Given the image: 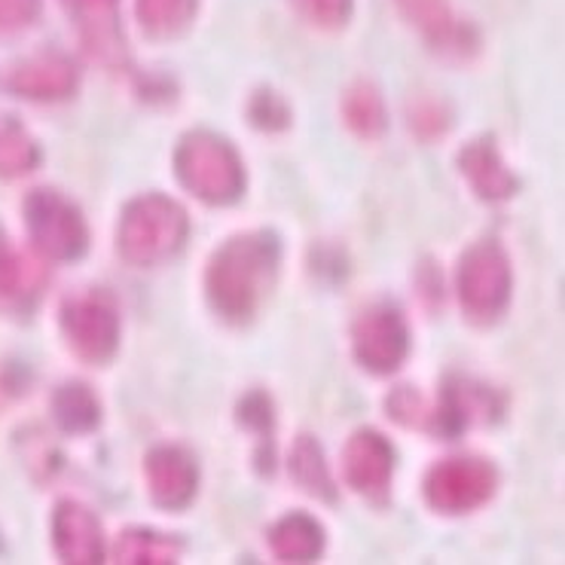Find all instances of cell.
<instances>
[{
  "label": "cell",
  "mask_w": 565,
  "mask_h": 565,
  "mask_svg": "<svg viewBox=\"0 0 565 565\" xmlns=\"http://www.w3.org/2000/svg\"><path fill=\"white\" fill-rule=\"evenodd\" d=\"M281 266V242L269 230L226 238L211 254L205 269V294L211 309L230 324H248L276 285Z\"/></svg>",
  "instance_id": "cell-1"
},
{
  "label": "cell",
  "mask_w": 565,
  "mask_h": 565,
  "mask_svg": "<svg viewBox=\"0 0 565 565\" xmlns=\"http://www.w3.org/2000/svg\"><path fill=\"white\" fill-rule=\"evenodd\" d=\"M190 236V217L181 202L145 193L132 199L119 217L117 248L122 260L132 266H159L184 248Z\"/></svg>",
  "instance_id": "cell-2"
},
{
  "label": "cell",
  "mask_w": 565,
  "mask_h": 565,
  "mask_svg": "<svg viewBox=\"0 0 565 565\" xmlns=\"http://www.w3.org/2000/svg\"><path fill=\"white\" fill-rule=\"evenodd\" d=\"M174 174L205 205H233L245 193L238 150L214 132H190L174 150Z\"/></svg>",
  "instance_id": "cell-3"
},
{
  "label": "cell",
  "mask_w": 565,
  "mask_h": 565,
  "mask_svg": "<svg viewBox=\"0 0 565 565\" xmlns=\"http://www.w3.org/2000/svg\"><path fill=\"white\" fill-rule=\"evenodd\" d=\"M513 273L508 250L499 238H480L461 254L456 273V294L465 318L471 324H495L511 302Z\"/></svg>",
  "instance_id": "cell-4"
},
{
  "label": "cell",
  "mask_w": 565,
  "mask_h": 565,
  "mask_svg": "<svg viewBox=\"0 0 565 565\" xmlns=\"http://www.w3.org/2000/svg\"><path fill=\"white\" fill-rule=\"evenodd\" d=\"M25 226L34 248L50 260H79L89 250V224L83 211L58 190H31L25 199Z\"/></svg>",
  "instance_id": "cell-5"
},
{
  "label": "cell",
  "mask_w": 565,
  "mask_h": 565,
  "mask_svg": "<svg viewBox=\"0 0 565 565\" xmlns=\"http://www.w3.org/2000/svg\"><path fill=\"white\" fill-rule=\"evenodd\" d=\"M62 333L74 355L89 364H107L119 349V306L102 288L79 290L62 302Z\"/></svg>",
  "instance_id": "cell-6"
},
{
  "label": "cell",
  "mask_w": 565,
  "mask_h": 565,
  "mask_svg": "<svg viewBox=\"0 0 565 565\" xmlns=\"http://www.w3.org/2000/svg\"><path fill=\"white\" fill-rule=\"evenodd\" d=\"M499 489V471L487 459H444L425 477L428 508L447 516L483 508Z\"/></svg>",
  "instance_id": "cell-7"
},
{
  "label": "cell",
  "mask_w": 565,
  "mask_h": 565,
  "mask_svg": "<svg viewBox=\"0 0 565 565\" xmlns=\"http://www.w3.org/2000/svg\"><path fill=\"white\" fill-rule=\"evenodd\" d=\"M352 352L361 367L373 376L401 370L409 355V328L397 306H370L352 324Z\"/></svg>",
  "instance_id": "cell-8"
},
{
  "label": "cell",
  "mask_w": 565,
  "mask_h": 565,
  "mask_svg": "<svg viewBox=\"0 0 565 565\" xmlns=\"http://www.w3.org/2000/svg\"><path fill=\"white\" fill-rule=\"evenodd\" d=\"M397 452L392 440L376 428H361L349 437L342 449V477L345 483L364 495L373 504H382L388 499L392 477H395Z\"/></svg>",
  "instance_id": "cell-9"
},
{
  "label": "cell",
  "mask_w": 565,
  "mask_h": 565,
  "mask_svg": "<svg viewBox=\"0 0 565 565\" xmlns=\"http://www.w3.org/2000/svg\"><path fill=\"white\" fill-rule=\"evenodd\" d=\"M395 3L401 15L428 40V46L437 55L452 62H468L477 53L480 46L477 31L452 13L449 0H395Z\"/></svg>",
  "instance_id": "cell-10"
},
{
  "label": "cell",
  "mask_w": 565,
  "mask_h": 565,
  "mask_svg": "<svg viewBox=\"0 0 565 565\" xmlns=\"http://www.w3.org/2000/svg\"><path fill=\"white\" fill-rule=\"evenodd\" d=\"M147 492L162 511H184L199 492L196 459L181 447H153L145 459Z\"/></svg>",
  "instance_id": "cell-11"
},
{
  "label": "cell",
  "mask_w": 565,
  "mask_h": 565,
  "mask_svg": "<svg viewBox=\"0 0 565 565\" xmlns=\"http://www.w3.org/2000/svg\"><path fill=\"white\" fill-rule=\"evenodd\" d=\"M53 544L58 559L67 565L105 563V532L86 504L58 501L53 511Z\"/></svg>",
  "instance_id": "cell-12"
},
{
  "label": "cell",
  "mask_w": 565,
  "mask_h": 565,
  "mask_svg": "<svg viewBox=\"0 0 565 565\" xmlns=\"http://www.w3.org/2000/svg\"><path fill=\"white\" fill-rule=\"evenodd\" d=\"M77 65L62 53H40L28 58L7 79V86L28 102H62L77 93Z\"/></svg>",
  "instance_id": "cell-13"
},
{
  "label": "cell",
  "mask_w": 565,
  "mask_h": 565,
  "mask_svg": "<svg viewBox=\"0 0 565 565\" xmlns=\"http://www.w3.org/2000/svg\"><path fill=\"white\" fill-rule=\"evenodd\" d=\"M459 171L483 202H508L520 190V181L508 169V162L501 159L499 145H495L492 135L473 138L471 145L461 147Z\"/></svg>",
  "instance_id": "cell-14"
},
{
  "label": "cell",
  "mask_w": 565,
  "mask_h": 565,
  "mask_svg": "<svg viewBox=\"0 0 565 565\" xmlns=\"http://www.w3.org/2000/svg\"><path fill=\"white\" fill-rule=\"evenodd\" d=\"M62 3H65L67 13L74 15L89 53L98 55L102 62L122 58L119 0H62Z\"/></svg>",
  "instance_id": "cell-15"
},
{
  "label": "cell",
  "mask_w": 565,
  "mask_h": 565,
  "mask_svg": "<svg viewBox=\"0 0 565 565\" xmlns=\"http://www.w3.org/2000/svg\"><path fill=\"white\" fill-rule=\"evenodd\" d=\"M269 551L281 563H316L324 553V526L312 513H285L276 526L269 529Z\"/></svg>",
  "instance_id": "cell-16"
},
{
  "label": "cell",
  "mask_w": 565,
  "mask_h": 565,
  "mask_svg": "<svg viewBox=\"0 0 565 565\" xmlns=\"http://www.w3.org/2000/svg\"><path fill=\"white\" fill-rule=\"evenodd\" d=\"M288 468L294 483L302 492L316 495L318 501H328V504L337 501V483H333V473H330V465L324 459V449L316 437H309V434L297 437V444L290 447Z\"/></svg>",
  "instance_id": "cell-17"
},
{
  "label": "cell",
  "mask_w": 565,
  "mask_h": 565,
  "mask_svg": "<svg viewBox=\"0 0 565 565\" xmlns=\"http://www.w3.org/2000/svg\"><path fill=\"white\" fill-rule=\"evenodd\" d=\"M55 425L67 434H89L102 425V401L86 382H65L53 395Z\"/></svg>",
  "instance_id": "cell-18"
},
{
  "label": "cell",
  "mask_w": 565,
  "mask_h": 565,
  "mask_svg": "<svg viewBox=\"0 0 565 565\" xmlns=\"http://www.w3.org/2000/svg\"><path fill=\"white\" fill-rule=\"evenodd\" d=\"M342 119L358 138H380L388 129V110L380 89L367 79H358L355 86H349L342 95Z\"/></svg>",
  "instance_id": "cell-19"
},
{
  "label": "cell",
  "mask_w": 565,
  "mask_h": 565,
  "mask_svg": "<svg viewBox=\"0 0 565 565\" xmlns=\"http://www.w3.org/2000/svg\"><path fill=\"white\" fill-rule=\"evenodd\" d=\"M199 0H135V15L147 38L169 40L184 34L196 19Z\"/></svg>",
  "instance_id": "cell-20"
},
{
  "label": "cell",
  "mask_w": 565,
  "mask_h": 565,
  "mask_svg": "<svg viewBox=\"0 0 565 565\" xmlns=\"http://www.w3.org/2000/svg\"><path fill=\"white\" fill-rule=\"evenodd\" d=\"M184 553V544L178 539H169L162 532L150 529H129L122 532L114 547L117 563L122 565H169L178 563Z\"/></svg>",
  "instance_id": "cell-21"
},
{
  "label": "cell",
  "mask_w": 565,
  "mask_h": 565,
  "mask_svg": "<svg viewBox=\"0 0 565 565\" xmlns=\"http://www.w3.org/2000/svg\"><path fill=\"white\" fill-rule=\"evenodd\" d=\"M40 147L15 117H0V178L13 181L38 169Z\"/></svg>",
  "instance_id": "cell-22"
},
{
  "label": "cell",
  "mask_w": 565,
  "mask_h": 565,
  "mask_svg": "<svg viewBox=\"0 0 565 565\" xmlns=\"http://www.w3.org/2000/svg\"><path fill=\"white\" fill-rule=\"evenodd\" d=\"M250 122L264 132H281L290 126V107L285 105V98L273 89H260L250 98L248 107Z\"/></svg>",
  "instance_id": "cell-23"
},
{
  "label": "cell",
  "mask_w": 565,
  "mask_h": 565,
  "mask_svg": "<svg viewBox=\"0 0 565 565\" xmlns=\"http://www.w3.org/2000/svg\"><path fill=\"white\" fill-rule=\"evenodd\" d=\"M34 266L13 250L0 248V300H13L34 285Z\"/></svg>",
  "instance_id": "cell-24"
},
{
  "label": "cell",
  "mask_w": 565,
  "mask_h": 565,
  "mask_svg": "<svg viewBox=\"0 0 565 565\" xmlns=\"http://www.w3.org/2000/svg\"><path fill=\"white\" fill-rule=\"evenodd\" d=\"M294 7L318 28H342L352 15V0H294Z\"/></svg>",
  "instance_id": "cell-25"
},
{
  "label": "cell",
  "mask_w": 565,
  "mask_h": 565,
  "mask_svg": "<svg viewBox=\"0 0 565 565\" xmlns=\"http://www.w3.org/2000/svg\"><path fill=\"white\" fill-rule=\"evenodd\" d=\"M238 422L248 428V431H257L260 437H269L273 434V401L264 392H250V395L242 397L238 404Z\"/></svg>",
  "instance_id": "cell-26"
},
{
  "label": "cell",
  "mask_w": 565,
  "mask_h": 565,
  "mask_svg": "<svg viewBox=\"0 0 565 565\" xmlns=\"http://www.w3.org/2000/svg\"><path fill=\"white\" fill-rule=\"evenodd\" d=\"M40 0H0V34H15L38 22Z\"/></svg>",
  "instance_id": "cell-27"
},
{
  "label": "cell",
  "mask_w": 565,
  "mask_h": 565,
  "mask_svg": "<svg viewBox=\"0 0 565 565\" xmlns=\"http://www.w3.org/2000/svg\"><path fill=\"white\" fill-rule=\"evenodd\" d=\"M409 129H416L422 138H434L449 129V114L437 102H419L409 110Z\"/></svg>",
  "instance_id": "cell-28"
}]
</instances>
